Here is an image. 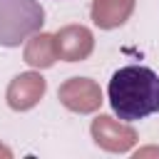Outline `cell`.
I'll use <instances>...</instances> for the list:
<instances>
[{
	"label": "cell",
	"mask_w": 159,
	"mask_h": 159,
	"mask_svg": "<svg viewBox=\"0 0 159 159\" xmlns=\"http://www.w3.org/2000/svg\"><path fill=\"white\" fill-rule=\"evenodd\" d=\"M107 94L122 122H139L159 112V75L144 65L119 67L109 80Z\"/></svg>",
	"instance_id": "6da1fadb"
},
{
	"label": "cell",
	"mask_w": 159,
	"mask_h": 159,
	"mask_svg": "<svg viewBox=\"0 0 159 159\" xmlns=\"http://www.w3.org/2000/svg\"><path fill=\"white\" fill-rule=\"evenodd\" d=\"M45 22V12L35 0H0V45L17 47Z\"/></svg>",
	"instance_id": "7a4b0ae2"
}]
</instances>
